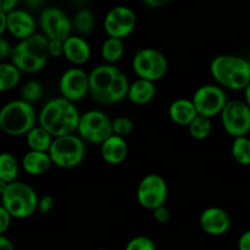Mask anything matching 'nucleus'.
Instances as JSON below:
<instances>
[{
	"mask_svg": "<svg viewBox=\"0 0 250 250\" xmlns=\"http://www.w3.org/2000/svg\"><path fill=\"white\" fill-rule=\"evenodd\" d=\"M248 62H249V67H250V59L248 60Z\"/></svg>",
	"mask_w": 250,
	"mask_h": 250,
	"instance_id": "46",
	"label": "nucleus"
},
{
	"mask_svg": "<svg viewBox=\"0 0 250 250\" xmlns=\"http://www.w3.org/2000/svg\"><path fill=\"white\" fill-rule=\"evenodd\" d=\"M136 24V14L131 7L125 5L112 7L104 19V29L111 38H126L134 31Z\"/></svg>",
	"mask_w": 250,
	"mask_h": 250,
	"instance_id": "12",
	"label": "nucleus"
},
{
	"mask_svg": "<svg viewBox=\"0 0 250 250\" xmlns=\"http://www.w3.org/2000/svg\"><path fill=\"white\" fill-rule=\"evenodd\" d=\"M41 27L44 36L48 39L63 41L68 38L72 32V20L66 15L63 10L59 7H46L41 14Z\"/></svg>",
	"mask_w": 250,
	"mask_h": 250,
	"instance_id": "13",
	"label": "nucleus"
},
{
	"mask_svg": "<svg viewBox=\"0 0 250 250\" xmlns=\"http://www.w3.org/2000/svg\"><path fill=\"white\" fill-rule=\"evenodd\" d=\"M12 50H14V49L10 46V44L7 43L6 39L5 38L0 39V58H1L2 60H4L7 55H11Z\"/></svg>",
	"mask_w": 250,
	"mask_h": 250,
	"instance_id": "40",
	"label": "nucleus"
},
{
	"mask_svg": "<svg viewBox=\"0 0 250 250\" xmlns=\"http://www.w3.org/2000/svg\"><path fill=\"white\" fill-rule=\"evenodd\" d=\"M53 165L49 153L29 150L22 158V167L27 173L39 176L45 173Z\"/></svg>",
	"mask_w": 250,
	"mask_h": 250,
	"instance_id": "21",
	"label": "nucleus"
},
{
	"mask_svg": "<svg viewBox=\"0 0 250 250\" xmlns=\"http://www.w3.org/2000/svg\"><path fill=\"white\" fill-rule=\"evenodd\" d=\"M81 116H82V115L78 112L75 104H73L72 102H68L67 100L61 115L59 116V119L54 122V125L49 128L48 132L54 137V138H59V137L72 134V132L78 128Z\"/></svg>",
	"mask_w": 250,
	"mask_h": 250,
	"instance_id": "16",
	"label": "nucleus"
},
{
	"mask_svg": "<svg viewBox=\"0 0 250 250\" xmlns=\"http://www.w3.org/2000/svg\"><path fill=\"white\" fill-rule=\"evenodd\" d=\"M156 94V87L155 83L150 82V81L142 80L138 78L131 83L128 92V99L131 100L133 104L137 105H144L150 103L154 99Z\"/></svg>",
	"mask_w": 250,
	"mask_h": 250,
	"instance_id": "22",
	"label": "nucleus"
},
{
	"mask_svg": "<svg viewBox=\"0 0 250 250\" xmlns=\"http://www.w3.org/2000/svg\"><path fill=\"white\" fill-rule=\"evenodd\" d=\"M7 31L14 37L23 41L36 34V21L28 11L16 9L7 14Z\"/></svg>",
	"mask_w": 250,
	"mask_h": 250,
	"instance_id": "17",
	"label": "nucleus"
},
{
	"mask_svg": "<svg viewBox=\"0 0 250 250\" xmlns=\"http://www.w3.org/2000/svg\"><path fill=\"white\" fill-rule=\"evenodd\" d=\"M19 2L16 0H2L1 1V9H0V12L2 14H10V12L15 11L16 10V6Z\"/></svg>",
	"mask_w": 250,
	"mask_h": 250,
	"instance_id": "39",
	"label": "nucleus"
},
{
	"mask_svg": "<svg viewBox=\"0 0 250 250\" xmlns=\"http://www.w3.org/2000/svg\"><path fill=\"white\" fill-rule=\"evenodd\" d=\"M199 224L203 231L209 236H222L231 227V219L227 211L219 207L207 208L200 214Z\"/></svg>",
	"mask_w": 250,
	"mask_h": 250,
	"instance_id": "15",
	"label": "nucleus"
},
{
	"mask_svg": "<svg viewBox=\"0 0 250 250\" xmlns=\"http://www.w3.org/2000/svg\"><path fill=\"white\" fill-rule=\"evenodd\" d=\"M59 87L62 98L68 102L82 100L89 93V75L82 68H68L61 76Z\"/></svg>",
	"mask_w": 250,
	"mask_h": 250,
	"instance_id": "14",
	"label": "nucleus"
},
{
	"mask_svg": "<svg viewBox=\"0 0 250 250\" xmlns=\"http://www.w3.org/2000/svg\"><path fill=\"white\" fill-rule=\"evenodd\" d=\"M211 120L209 117L200 116L198 115L194 120H193L192 124L188 126L189 129V134L192 138L197 139V141H204L211 133Z\"/></svg>",
	"mask_w": 250,
	"mask_h": 250,
	"instance_id": "29",
	"label": "nucleus"
},
{
	"mask_svg": "<svg viewBox=\"0 0 250 250\" xmlns=\"http://www.w3.org/2000/svg\"><path fill=\"white\" fill-rule=\"evenodd\" d=\"M12 216L4 208H0V233L5 234V232L10 229Z\"/></svg>",
	"mask_w": 250,
	"mask_h": 250,
	"instance_id": "35",
	"label": "nucleus"
},
{
	"mask_svg": "<svg viewBox=\"0 0 250 250\" xmlns=\"http://www.w3.org/2000/svg\"><path fill=\"white\" fill-rule=\"evenodd\" d=\"M100 153H102V158L107 164L119 165L124 163L128 155V144L125 138L112 134L107 141L102 144Z\"/></svg>",
	"mask_w": 250,
	"mask_h": 250,
	"instance_id": "19",
	"label": "nucleus"
},
{
	"mask_svg": "<svg viewBox=\"0 0 250 250\" xmlns=\"http://www.w3.org/2000/svg\"><path fill=\"white\" fill-rule=\"evenodd\" d=\"M66 103H67V99H65V98H55V99L49 100L44 105L43 109L41 110V114H39V126L49 131V128L53 126L54 122L61 115Z\"/></svg>",
	"mask_w": 250,
	"mask_h": 250,
	"instance_id": "23",
	"label": "nucleus"
},
{
	"mask_svg": "<svg viewBox=\"0 0 250 250\" xmlns=\"http://www.w3.org/2000/svg\"><path fill=\"white\" fill-rule=\"evenodd\" d=\"M231 153L238 164L243 166L250 165V138L248 137L234 138L231 146Z\"/></svg>",
	"mask_w": 250,
	"mask_h": 250,
	"instance_id": "28",
	"label": "nucleus"
},
{
	"mask_svg": "<svg viewBox=\"0 0 250 250\" xmlns=\"http://www.w3.org/2000/svg\"><path fill=\"white\" fill-rule=\"evenodd\" d=\"M168 115L176 125L189 126L193 120L198 116V112L192 100L181 98L172 102L168 107Z\"/></svg>",
	"mask_w": 250,
	"mask_h": 250,
	"instance_id": "20",
	"label": "nucleus"
},
{
	"mask_svg": "<svg viewBox=\"0 0 250 250\" xmlns=\"http://www.w3.org/2000/svg\"><path fill=\"white\" fill-rule=\"evenodd\" d=\"M7 31V15L0 12V34Z\"/></svg>",
	"mask_w": 250,
	"mask_h": 250,
	"instance_id": "42",
	"label": "nucleus"
},
{
	"mask_svg": "<svg viewBox=\"0 0 250 250\" xmlns=\"http://www.w3.org/2000/svg\"><path fill=\"white\" fill-rule=\"evenodd\" d=\"M210 73L220 85L231 90H246L250 83L249 62L241 56H216L210 63Z\"/></svg>",
	"mask_w": 250,
	"mask_h": 250,
	"instance_id": "2",
	"label": "nucleus"
},
{
	"mask_svg": "<svg viewBox=\"0 0 250 250\" xmlns=\"http://www.w3.org/2000/svg\"><path fill=\"white\" fill-rule=\"evenodd\" d=\"M54 165L61 168H73L80 165L85 156L84 142L75 134L54 138L49 150Z\"/></svg>",
	"mask_w": 250,
	"mask_h": 250,
	"instance_id": "6",
	"label": "nucleus"
},
{
	"mask_svg": "<svg viewBox=\"0 0 250 250\" xmlns=\"http://www.w3.org/2000/svg\"><path fill=\"white\" fill-rule=\"evenodd\" d=\"M124 41L119 38L107 37V39H105L104 43H103L102 45L103 59H104L107 63H110V65L117 62V61L122 58V55H124Z\"/></svg>",
	"mask_w": 250,
	"mask_h": 250,
	"instance_id": "27",
	"label": "nucleus"
},
{
	"mask_svg": "<svg viewBox=\"0 0 250 250\" xmlns=\"http://www.w3.org/2000/svg\"><path fill=\"white\" fill-rule=\"evenodd\" d=\"M144 4L146 5H148V6H156V7H159V6H163L164 4H166V1L165 0H146V1H144Z\"/></svg>",
	"mask_w": 250,
	"mask_h": 250,
	"instance_id": "43",
	"label": "nucleus"
},
{
	"mask_svg": "<svg viewBox=\"0 0 250 250\" xmlns=\"http://www.w3.org/2000/svg\"><path fill=\"white\" fill-rule=\"evenodd\" d=\"M132 67L139 78L155 83L166 75L168 62L166 56L158 49L143 48L134 54Z\"/></svg>",
	"mask_w": 250,
	"mask_h": 250,
	"instance_id": "7",
	"label": "nucleus"
},
{
	"mask_svg": "<svg viewBox=\"0 0 250 250\" xmlns=\"http://www.w3.org/2000/svg\"><path fill=\"white\" fill-rule=\"evenodd\" d=\"M54 207V198L51 195H44L39 199L38 204V211L41 214H46V212L50 211Z\"/></svg>",
	"mask_w": 250,
	"mask_h": 250,
	"instance_id": "37",
	"label": "nucleus"
},
{
	"mask_svg": "<svg viewBox=\"0 0 250 250\" xmlns=\"http://www.w3.org/2000/svg\"><path fill=\"white\" fill-rule=\"evenodd\" d=\"M238 250H250V229L243 232L239 237Z\"/></svg>",
	"mask_w": 250,
	"mask_h": 250,
	"instance_id": "38",
	"label": "nucleus"
},
{
	"mask_svg": "<svg viewBox=\"0 0 250 250\" xmlns=\"http://www.w3.org/2000/svg\"><path fill=\"white\" fill-rule=\"evenodd\" d=\"M0 250H15L12 242L4 234L0 236Z\"/></svg>",
	"mask_w": 250,
	"mask_h": 250,
	"instance_id": "41",
	"label": "nucleus"
},
{
	"mask_svg": "<svg viewBox=\"0 0 250 250\" xmlns=\"http://www.w3.org/2000/svg\"><path fill=\"white\" fill-rule=\"evenodd\" d=\"M20 166L16 158L10 153H2L0 155V181L5 183H12L19 176Z\"/></svg>",
	"mask_w": 250,
	"mask_h": 250,
	"instance_id": "26",
	"label": "nucleus"
},
{
	"mask_svg": "<svg viewBox=\"0 0 250 250\" xmlns=\"http://www.w3.org/2000/svg\"><path fill=\"white\" fill-rule=\"evenodd\" d=\"M192 102L198 115L209 119L221 115L222 110L229 103L225 90L220 85L215 84H205L198 88L193 94Z\"/></svg>",
	"mask_w": 250,
	"mask_h": 250,
	"instance_id": "11",
	"label": "nucleus"
},
{
	"mask_svg": "<svg viewBox=\"0 0 250 250\" xmlns=\"http://www.w3.org/2000/svg\"><path fill=\"white\" fill-rule=\"evenodd\" d=\"M95 24V17L93 12L88 9L80 10L77 14L75 15L72 20V26L78 33L87 34L90 33L94 28Z\"/></svg>",
	"mask_w": 250,
	"mask_h": 250,
	"instance_id": "30",
	"label": "nucleus"
},
{
	"mask_svg": "<svg viewBox=\"0 0 250 250\" xmlns=\"http://www.w3.org/2000/svg\"><path fill=\"white\" fill-rule=\"evenodd\" d=\"M49 56V39L38 33L20 42L11 54L12 63L21 72L27 73L41 71L48 62Z\"/></svg>",
	"mask_w": 250,
	"mask_h": 250,
	"instance_id": "3",
	"label": "nucleus"
},
{
	"mask_svg": "<svg viewBox=\"0 0 250 250\" xmlns=\"http://www.w3.org/2000/svg\"><path fill=\"white\" fill-rule=\"evenodd\" d=\"M21 95L22 100L32 104V103L37 102V100H39L42 98V95H43V87L37 81H28L22 87Z\"/></svg>",
	"mask_w": 250,
	"mask_h": 250,
	"instance_id": "31",
	"label": "nucleus"
},
{
	"mask_svg": "<svg viewBox=\"0 0 250 250\" xmlns=\"http://www.w3.org/2000/svg\"><path fill=\"white\" fill-rule=\"evenodd\" d=\"M49 55L53 58H59L63 55V41L49 39Z\"/></svg>",
	"mask_w": 250,
	"mask_h": 250,
	"instance_id": "34",
	"label": "nucleus"
},
{
	"mask_svg": "<svg viewBox=\"0 0 250 250\" xmlns=\"http://www.w3.org/2000/svg\"><path fill=\"white\" fill-rule=\"evenodd\" d=\"M125 250H156V246L149 237L137 236L126 244Z\"/></svg>",
	"mask_w": 250,
	"mask_h": 250,
	"instance_id": "33",
	"label": "nucleus"
},
{
	"mask_svg": "<svg viewBox=\"0 0 250 250\" xmlns=\"http://www.w3.org/2000/svg\"><path fill=\"white\" fill-rule=\"evenodd\" d=\"M94 250H107V249H94Z\"/></svg>",
	"mask_w": 250,
	"mask_h": 250,
	"instance_id": "45",
	"label": "nucleus"
},
{
	"mask_svg": "<svg viewBox=\"0 0 250 250\" xmlns=\"http://www.w3.org/2000/svg\"><path fill=\"white\" fill-rule=\"evenodd\" d=\"M129 83L127 76L115 65L104 63L89 73V93L102 104H114L128 97Z\"/></svg>",
	"mask_w": 250,
	"mask_h": 250,
	"instance_id": "1",
	"label": "nucleus"
},
{
	"mask_svg": "<svg viewBox=\"0 0 250 250\" xmlns=\"http://www.w3.org/2000/svg\"><path fill=\"white\" fill-rule=\"evenodd\" d=\"M90 45L80 36H70L63 42V56L75 65H83L90 59Z\"/></svg>",
	"mask_w": 250,
	"mask_h": 250,
	"instance_id": "18",
	"label": "nucleus"
},
{
	"mask_svg": "<svg viewBox=\"0 0 250 250\" xmlns=\"http://www.w3.org/2000/svg\"><path fill=\"white\" fill-rule=\"evenodd\" d=\"M153 217L156 222L164 225L166 224V222H168V220H170V211H168L167 208L164 205V207H160L156 210H154Z\"/></svg>",
	"mask_w": 250,
	"mask_h": 250,
	"instance_id": "36",
	"label": "nucleus"
},
{
	"mask_svg": "<svg viewBox=\"0 0 250 250\" xmlns=\"http://www.w3.org/2000/svg\"><path fill=\"white\" fill-rule=\"evenodd\" d=\"M26 142L31 150L49 153L54 142V137L45 128L38 126L28 132L26 136Z\"/></svg>",
	"mask_w": 250,
	"mask_h": 250,
	"instance_id": "24",
	"label": "nucleus"
},
{
	"mask_svg": "<svg viewBox=\"0 0 250 250\" xmlns=\"http://www.w3.org/2000/svg\"><path fill=\"white\" fill-rule=\"evenodd\" d=\"M133 129V122L129 117L127 116H120L117 119L112 120V132L115 136L119 137H126Z\"/></svg>",
	"mask_w": 250,
	"mask_h": 250,
	"instance_id": "32",
	"label": "nucleus"
},
{
	"mask_svg": "<svg viewBox=\"0 0 250 250\" xmlns=\"http://www.w3.org/2000/svg\"><path fill=\"white\" fill-rule=\"evenodd\" d=\"M20 78H21V71L14 63H0V90L1 92L14 89L20 83Z\"/></svg>",
	"mask_w": 250,
	"mask_h": 250,
	"instance_id": "25",
	"label": "nucleus"
},
{
	"mask_svg": "<svg viewBox=\"0 0 250 250\" xmlns=\"http://www.w3.org/2000/svg\"><path fill=\"white\" fill-rule=\"evenodd\" d=\"M78 136L89 143L103 144L114 134L112 120L105 112L90 110L81 116L78 125Z\"/></svg>",
	"mask_w": 250,
	"mask_h": 250,
	"instance_id": "8",
	"label": "nucleus"
},
{
	"mask_svg": "<svg viewBox=\"0 0 250 250\" xmlns=\"http://www.w3.org/2000/svg\"><path fill=\"white\" fill-rule=\"evenodd\" d=\"M168 188L165 178L156 173L144 176L137 188V200L144 208L154 211L164 207L167 199Z\"/></svg>",
	"mask_w": 250,
	"mask_h": 250,
	"instance_id": "9",
	"label": "nucleus"
},
{
	"mask_svg": "<svg viewBox=\"0 0 250 250\" xmlns=\"http://www.w3.org/2000/svg\"><path fill=\"white\" fill-rule=\"evenodd\" d=\"M36 117L32 104L22 99L12 100L0 111V127L10 136H27L36 127Z\"/></svg>",
	"mask_w": 250,
	"mask_h": 250,
	"instance_id": "5",
	"label": "nucleus"
},
{
	"mask_svg": "<svg viewBox=\"0 0 250 250\" xmlns=\"http://www.w3.org/2000/svg\"><path fill=\"white\" fill-rule=\"evenodd\" d=\"M0 195L1 207L15 219H27L38 210L39 198L36 190L21 181L9 183Z\"/></svg>",
	"mask_w": 250,
	"mask_h": 250,
	"instance_id": "4",
	"label": "nucleus"
},
{
	"mask_svg": "<svg viewBox=\"0 0 250 250\" xmlns=\"http://www.w3.org/2000/svg\"><path fill=\"white\" fill-rule=\"evenodd\" d=\"M221 122L229 136L247 137L250 132V107L246 102L231 100L222 110Z\"/></svg>",
	"mask_w": 250,
	"mask_h": 250,
	"instance_id": "10",
	"label": "nucleus"
},
{
	"mask_svg": "<svg viewBox=\"0 0 250 250\" xmlns=\"http://www.w3.org/2000/svg\"><path fill=\"white\" fill-rule=\"evenodd\" d=\"M244 94H246V103L247 105L250 107V83L248 84V87L246 88V90H244Z\"/></svg>",
	"mask_w": 250,
	"mask_h": 250,
	"instance_id": "44",
	"label": "nucleus"
}]
</instances>
